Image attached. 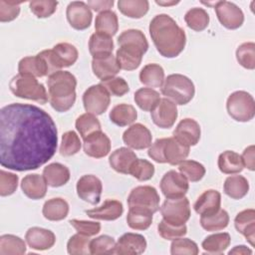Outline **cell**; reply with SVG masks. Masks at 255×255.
I'll list each match as a JSON object with an SVG mask.
<instances>
[{
  "label": "cell",
  "instance_id": "cell-1",
  "mask_svg": "<svg viewBox=\"0 0 255 255\" xmlns=\"http://www.w3.org/2000/svg\"><path fill=\"white\" fill-rule=\"evenodd\" d=\"M58 129L37 106L13 103L0 111V163L16 171L39 168L55 154Z\"/></svg>",
  "mask_w": 255,
  "mask_h": 255
},
{
  "label": "cell",
  "instance_id": "cell-2",
  "mask_svg": "<svg viewBox=\"0 0 255 255\" xmlns=\"http://www.w3.org/2000/svg\"><path fill=\"white\" fill-rule=\"evenodd\" d=\"M148 30L157 52L162 57L175 58L184 50L185 32L169 15L154 16L149 23Z\"/></svg>",
  "mask_w": 255,
  "mask_h": 255
},
{
  "label": "cell",
  "instance_id": "cell-3",
  "mask_svg": "<svg viewBox=\"0 0 255 255\" xmlns=\"http://www.w3.org/2000/svg\"><path fill=\"white\" fill-rule=\"evenodd\" d=\"M48 96L51 107L58 113L69 111L76 102V77L68 71H58L48 77Z\"/></svg>",
  "mask_w": 255,
  "mask_h": 255
},
{
  "label": "cell",
  "instance_id": "cell-4",
  "mask_svg": "<svg viewBox=\"0 0 255 255\" xmlns=\"http://www.w3.org/2000/svg\"><path fill=\"white\" fill-rule=\"evenodd\" d=\"M9 89L14 96L35 101L41 105H44L49 101L46 88L32 75L17 74L10 80Z\"/></svg>",
  "mask_w": 255,
  "mask_h": 255
},
{
  "label": "cell",
  "instance_id": "cell-5",
  "mask_svg": "<svg viewBox=\"0 0 255 255\" xmlns=\"http://www.w3.org/2000/svg\"><path fill=\"white\" fill-rule=\"evenodd\" d=\"M161 94L176 105H186L194 97L195 88L193 82L181 74H171L164 79L161 86Z\"/></svg>",
  "mask_w": 255,
  "mask_h": 255
},
{
  "label": "cell",
  "instance_id": "cell-6",
  "mask_svg": "<svg viewBox=\"0 0 255 255\" xmlns=\"http://www.w3.org/2000/svg\"><path fill=\"white\" fill-rule=\"evenodd\" d=\"M226 110L234 121L247 123L255 116V101L249 93L236 91L228 97Z\"/></svg>",
  "mask_w": 255,
  "mask_h": 255
},
{
  "label": "cell",
  "instance_id": "cell-7",
  "mask_svg": "<svg viewBox=\"0 0 255 255\" xmlns=\"http://www.w3.org/2000/svg\"><path fill=\"white\" fill-rule=\"evenodd\" d=\"M159 210L162 215V219L174 225L185 224L191 215L189 200L185 196L178 198H166Z\"/></svg>",
  "mask_w": 255,
  "mask_h": 255
},
{
  "label": "cell",
  "instance_id": "cell-8",
  "mask_svg": "<svg viewBox=\"0 0 255 255\" xmlns=\"http://www.w3.org/2000/svg\"><path fill=\"white\" fill-rule=\"evenodd\" d=\"M110 103L111 95L101 84L89 87L83 94V105L86 112L95 116L104 114L108 110Z\"/></svg>",
  "mask_w": 255,
  "mask_h": 255
},
{
  "label": "cell",
  "instance_id": "cell-9",
  "mask_svg": "<svg viewBox=\"0 0 255 255\" xmlns=\"http://www.w3.org/2000/svg\"><path fill=\"white\" fill-rule=\"evenodd\" d=\"M159 195L150 185H139L131 189L128 196V207H139L155 213L159 210Z\"/></svg>",
  "mask_w": 255,
  "mask_h": 255
},
{
  "label": "cell",
  "instance_id": "cell-10",
  "mask_svg": "<svg viewBox=\"0 0 255 255\" xmlns=\"http://www.w3.org/2000/svg\"><path fill=\"white\" fill-rule=\"evenodd\" d=\"M218 21L229 30H235L244 22L243 11L234 3L229 1H216L214 6Z\"/></svg>",
  "mask_w": 255,
  "mask_h": 255
},
{
  "label": "cell",
  "instance_id": "cell-11",
  "mask_svg": "<svg viewBox=\"0 0 255 255\" xmlns=\"http://www.w3.org/2000/svg\"><path fill=\"white\" fill-rule=\"evenodd\" d=\"M159 185L162 194L166 198H178L185 196L189 189L187 178L175 170L165 172Z\"/></svg>",
  "mask_w": 255,
  "mask_h": 255
},
{
  "label": "cell",
  "instance_id": "cell-12",
  "mask_svg": "<svg viewBox=\"0 0 255 255\" xmlns=\"http://www.w3.org/2000/svg\"><path fill=\"white\" fill-rule=\"evenodd\" d=\"M78 196L85 202L97 205L101 200L103 184L99 177L93 174H85L79 178L76 185Z\"/></svg>",
  "mask_w": 255,
  "mask_h": 255
},
{
  "label": "cell",
  "instance_id": "cell-13",
  "mask_svg": "<svg viewBox=\"0 0 255 255\" xmlns=\"http://www.w3.org/2000/svg\"><path fill=\"white\" fill-rule=\"evenodd\" d=\"M66 16L69 24L76 30H86L91 26L93 14L87 3L83 1H73L69 3Z\"/></svg>",
  "mask_w": 255,
  "mask_h": 255
},
{
  "label": "cell",
  "instance_id": "cell-14",
  "mask_svg": "<svg viewBox=\"0 0 255 255\" xmlns=\"http://www.w3.org/2000/svg\"><path fill=\"white\" fill-rule=\"evenodd\" d=\"M176 104L167 98L160 99L158 105L151 112V120L160 128H170L177 119Z\"/></svg>",
  "mask_w": 255,
  "mask_h": 255
},
{
  "label": "cell",
  "instance_id": "cell-15",
  "mask_svg": "<svg viewBox=\"0 0 255 255\" xmlns=\"http://www.w3.org/2000/svg\"><path fill=\"white\" fill-rule=\"evenodd\" d=\"M124 142L132 149H144L150 146L152 135L142 124H133L123 133Z\"/></svg>",
  "mask_w": 255,
  "mask_h": 255
},
{
  "label": "cell",
  "instance_id": "cell-16",
  "mask_svg": "<svg viewBox=\"0 0 255 255\" xmlns=\"http://www.w3.org/2000/svg\"><path fill=\"white\" fill-rule=\"evenodd\" d=\"M201 129L199 124L190 118L181 120L173 130V137L188 147L196 145L200 139Z\"/></svg>",
  "mask_w": 255,
  "mask_h": 255
},
{
  "label": "cell",
  "instance_id": "cell-17",
  "mask_svg": "<svg viewBox=\"0 0 255 255\" xmlns=\"http://www.w3.org/2000/svg\"><path fill=\"white\" fill-rule=\"evenodd\" d=\"M146 245V240L143 235L128 232L123 234L116 243L115 254L138 255L145 251Z\"/></svg>",
  "mask_w": 255,
  "mask_h": 255
},
{
  "label": "cell",
  "instance_id": "cell-18",
  "mask_svg": "<svg viewBox=\"0 0 255 255\" xmlns=\"http://www.w3.org/2000/svg\"><path fill=\"white\" fill-rule=\"evenodd\" d=\"M85 153L94 158H102L111 151V140L102 130L96 131L84 139L83 143Z\"/></svg>",
  "mask_w": 255,
  "mask_h": 255
},
{
  "label": "cell",
  "instance_id": "cell-19",
  "mask_svg": "<svg viewBox=\"0 0 255 255\" xmlns=\"http://www.w3.org/2000/svg\"><path fill=\"white\" fill-rule=\"evenodd\" d=\"M144 53L145 52L137 46L125 44L118 49L116 58L121 69L125 71H133L139 67Z\"/></svg>",
  "mask_w": 255,
  "mask_h": 255
},
{
  "label": "cell",
  "instance_id": "cell-20",
  "mask_svg": "<svg viewBox=\"0 0 255 255\" xmlns=\"http://www.w3.org/2000/svg\"><path fill=\"white\" fill-rule=\"evenodd\" d=\"M25 240L30 248L43 251L54 246L56 242V236L49 229L42 227H31L25 234Z\"/></svg>",
  "mask_w": 255,
  "mask_h": 255
},
{
  "label": "cell",
  "instance_id": "cell-21",
  "mask_svg": "<svg viewBox=\"0 0 255 255\" xmlns=\"http://www.w3.org/2000/svg\"><path fill=\"white\" fill-rule=\"evenodd\" d=\"M189 154V147L183 145L178 140L172 137H164L162 144V156L164 163L177 165Z\"/></svg>",
  "mask_w": 255,
  "mask_h": 255
},
{
  "label": "cell",
  "instance_id": "cell-22",
  "mask_svg": "<svg viewBox=\"0 0 255 255\" xmlns=\"http://www.w3.org/2000/svg\"><path fill=\"white\" fill-rule=\"evenodd\" d=\"M86 214L92 219L113 221L120 218L124 212V207L121 201L116 199H107L101 206L88 209Z\"/></svg>",
  "mask_w": 255,
  "mask_h": 255
},
{
  "label": "cell",
  "instance_id": "cell-23",
  "mask_svg": "<svg viewBox=\"0 0 255 255\" xmlns=\"http://www.w3.org/2000/svg\"><path fill=\"white\" fill-rule=\"evenodd\" d=\"M221 205V194L215 189H207L196 199L193 208L199 215H210L217 212Z\"/></svg>",
  "mask_w": 255,
  "mask_h": 255
},
{
  "label": "cell",
  "instance_id": "cell-24",
  "mask_svg": "<svg viewBox=\"0 0 255 255\" xmlns=\"http://www.w3.org/2000/svg\"><path fill=\"white\" fill-rule=\"evenodd\" d=\"M47 182L43 175L32 173L27 174L21 181V189L23 193L34 200L45 197L47 193Z\"/></svg>",
  "mask_w": 255,
  "mask_h": 255
},
{
  "label": "cell",
  "instance_id": "cell-25",
  "mask_svg": "<svg viewBox=\"0 0 255 255\" xmlns=\"http://www.w3.org/2000/svg\"><path fill=\"white\" fill-rule=\"evenodd\" d=\"M234 226L241 233L251 246H254L255 241V210L253 208L240 211L235 219Z\"/></svg>",
  "mask_w": 255,
  "mask_h": 255
},
{
  "label": "cell",
  "instance_id": "cell-26",
  "mask_svg": "<svg viewBox=\"0 0 255 255\" xmlns=\"http://www.w3.org/2000/svg\"><path fill=\"white\" fill-rule=\"evenodd\" d=\"M136 158V154L130 148L120 147L112 152L109 157V163L115 171L129 174V169Z\"/></svg>",
  "mask_w": 255,
  "mask_h": 255
},
{
  "label": "cell",
  "instance_id": "cell-27",
  "mask_svg": "<svg viewBox=\"0 0 255 255\" xmlns=\"http://www.w3.org/2000/svg\"><path fill=\"white\" fill-rule=\"evenodd\" d=\"M92 70L94 75L101 81L115 77L121 70L116 56L113 54L99 59H93Z\"/></svg>",
  "mask_w": 255,
  "mask_h": 255
},
{
  "label": "cell",
  "instance_id": "cell-28",
  "mask_svg": "<svg viewBox=\"0 0 255 255\" xmlns=\"http://www.w3.org/2000/svg\"><path fill=\"white\" fill-rule=\"evenodd\" d=\"M18 72L19 74H28L36 78L49 76L48 66L39 54L21 59L18 63Z\"/></svg>",
  "mask_w": 255,
  "mask_h": 255
},
{
  "label": "cell",
  "instance_id": "cell-29",
  "mask_svg": "<svg viewBox=\"0 0 255 255\" xmlns=\"http://www.w3.org/2000/svg\"><path fill=\"white\" fill-rule=\"evenodd\" d=\"M43 176L49 186L60 187L70 180L71 174L66 165L59 162H53L44 167Z\"/></svg>",
  "mask_w": 255,
  "mask_h": 255
},
{
  "label": "cell",
  "instance_id": "cell-30",
  "mask_svg": "<svg viewBox=\"0 0 255 255\" xmlns=\"http://www.w3.org/2000/svg\"><path fill=\"white\" fill-rule=\"evenodd\" d=\"M89 51L93 56V59L104 58L112 55L114 51V42L112 37L98 32L92 34L89 40Z\"/></svg>",
  "mask_w": 255,
  "mask_h": 255
},
{
  "label": "cell",
  "instance_id": "cell-31",
  "mask_svg": "<svg viewBox=\"0 0 255 255\" xmlns=\"http://www.w3.org/2000/svg\"><path fill=\"white\" fill-rule=\"evenodd\" d=\"M42 213L43 216L50 221H60L68 216L69 204L64 198H51L44 203Z\"/></svg>",
  "mask_w": 255,
  "mask_h": 255
},
{
  "label": "cell",
  "instance_id": "cell-32",
  "mask_svg": "<svg viewBox=\"0 0 255 255\" xmlns=\"http://www.w3.org/2000/svg\"><path fill=\"white\" fill-rule=\"evenodd\" d=\"M110 120L118 127H127L133 124L137 118L135 108L128 104H120L115 106L110 112Z\"/></svg>",
  "mask_w": 255,
  "mask_h": 255
},
{
  "label": "cell",
  "instance_id": "cell-33",
  "mask_svg": "<svg viewBox=\"0 0 255 255\" xmlns=\"http://www.w3.org/2000/svg\"><path fill=\"white\" fill-rule=\"evenodd\" d=\"M217 165L219 170L225 174H236L244 168L241 155L233 150H225L220 153Z\"/></svg>",
  "mask_w": 255,
  "mask_h": 255
},
{
  "label": "cell",
  "instance_id": "cell-34",
  "mask_svg": "<svg viewBox=\"0 0 255 255\" xmlns=\"http://www.w3.org/2000/svg\"><path fill=\"white\" fill-rule=\"evenodd\" d=\"M139 81L150 88H161L164 82V70L158 64H147L139 72Z\"/></svg>",
  "mask_w": 255,
  "mask_h": 255
},
{
  "label": "cell",
  "instance_id": "cell-35",
  "mask_svg": "<svg viewBox=\"0 0 255 255\" xmlns=\"http://www.w3.org/2000/svg\"><path fill=\"white\" fill-rule=\"evenodd\" d=\"M223 190L230 198L241 199L249 191V182L242 175H230L224 181Z\"/></svg>",
  "mask_w": 255,
  "mask_h": 255
},
{
  "label": "cell",
  "instance_id": "cell-36",
  "mask_svg": "<svg viewBox=\"0 0 255 255\" xmlns=\"http://www.w3.org/2000/svg\"><path fill=\"white\" fill-rule=\"evenodd\" d=\"M153 213L145 208L129 207L127 215L128 225L134 230H145L152 223Z\"/></svg>",
  "mask_w": 255,
  "mask_h": 255
},
{
  "label": "cell",
  "instance_id": "cell-37",
  "mask_svg": "<svg viewBox=\"0 0 255 255\" xmlns=\"http://www.w3.org/2000/svg\"><path fill=\"white\" fill-rule=\"evenodd\" d=\"M95 29L98 33L113 37L119 29V20L117 14L112 10L103 11L98 14L95 20Z\"/></svg>",
  "mask_w": 255,
  "mask_h": 255
},
{
  "label": "cell",
  "instance_id": "cell-38",
  "mask_svg": "<svg viewBox=\"0 0 255 255\" xmlns=\"http://www.w3.org/2000/svg\"><path fill=\"white\" fill-rule=\"evenodd\" d=\"M118 9L128 18L139 19L147 13L149 3L146 0H119Z\"/></svg>",
  "mask_w": 255,
  "mask_h": 255
},
{
  "label": "cell",
  "instance_id": "cell-39",
  "mask_svg": "<svg viewBox=\"0 0 255 255\" xmlns=\"http://www.w3.org/2000/svg\"><path fill=\"white\" fill-rule=\"evenodd\" d=\"M230 235L227 232L215 233L207 236L201 243L203 250L210 254H221L230 245Z\"/></svg>",
  "mask_w": 255,
  "mask_h": 255
},
{
  "label": "cell",
  "instance_id": "cell-40",
  "mask_svg": "<svg viewBox=\"0 0 255 255\" xmlns=\"http://www.w3.org/2000/svg\"><path fill=\"white\" fill-rule=\"evenodd\" d=\"M133 100L144 112H152L160 101L159 93L151 88H140L134 93Z\"/></svg>",
  "mask_w": 255,
  "mask_h": 255
},
{
  "label": "cell",
  "instance_id": "cell-41",
  "mask_svg": "<svg viewBox=\"0 0 255 255\" xmlns=\"http://www.w3.org/2000/svg\"><path fill=\"white\" fill-rule=\"evenodd\" d=\"M229 223V214L225 209H219L210 215H201L200 225L206 231H219L227 227Z\"/></svg>",
  "mask_w": 255,
  "mask_h": 255
},
{
  "label": "cell",
  "instance_id": "cell-42",
  "mask_svg": "<svg viewBox=\"0 0 255 255\" xmlns=\"http://www.w3.org/2000/svg\"><path fill=\"white\" fill-rule=\"evenodd\" d=\"M26 253V243L19 236L4 234L0 236L1 255H22Z\"/></svg>",
  "mask_w": 255,
  "mask_h": 255
},
{
  "label": "cell",
  "instance_id": "cell-43",
  "mask_svg": "<svg viewBox=\"0 0 255 255\" xmlns=\"http://www.w3.org/2000/svg\"><path fill=\"white\" fill-rule=\"evenodd\" d=\"M56 55V58L62 68L73 66L79 57L77 48L70 43H59L52 49Z\"/></svg>",
  "mask_w": 255,
  "mask_h": 255
},
{
  "label": "cell",
  "instance_id": "cell-44",
  "mask_svg": "<svg viewBox=\"0 0 255 255\" xmlns=\"http://www.w3.org/2000/svg\"><path fill=\"white\" fill-rule=\"evenodd\" d=\"M184 21L191 30L201 32L205 30L209 24V15L203 8L194 7L185 13Z\"/></svg>",
  "mask_w": 255,
  "mask_h": 255
},
{
  "label": "cell",
  "instance_id": "cell-45",
  "mask_svg": "<svg viewBox=\"0 0 255 255\" xmlns=\"http://www.w3.org/2000/svg\"><path fill=\"white\" fill-rule=\"evenodd\" d=\"M75 126L83 139L96 131L102 130L100 121L96 118L95 115L90 113H86L78 117Z\"/></svg>",
  "mask_w": 255,
  "mask_h": 255
},
{
  "label": "cell",
  "instance_id": "cell-46",
  "mask_svg": "<svg viewBox=\"0 0 255 255\" xmlns=\"http://www.w3.org/2000/svg\"><path fill=\"white\" fill-rule=\"evenodd\" d=\"M178 169L181 174H183L187 180L191 182L199 181L205 175V167L198 161L192 159H184L178 164Z\"/></svg>",
  "mask_w": 255,
  "mask_h": 255
},
{
  "label": "cell",
  "instance_id": "cell-47",
  "mask_svg": "<svg viewBox=\"0 0 255 255\" xmlns=\"http://www.w3.org/2000/svg\"><path fill=\"white\" fill-rule=\"evenodd\" d=\"M118 44L120 46L125 44H130L139 47L143 52H146L148 49V43L144 34L137 29H128L118 37Z\"/></svg>",
  "mask_w": 255,
  "mask_h": 255
},
{
  "label": "cell",
  "instance_id": "cell-48",
  "mask_svg": "<svg viewBox=\"0 0 255 255\" xmlns=\"http://www.w3.org/2000/svg\"><path fill=\"white\" fill-rule=\"evenodd\" d=\"M237 62L247 70L255 68V44L253 42H245L236 50Z\"/></svg>",
  "mask_w": 255,
  "mask_h": 255
},
{
  "label": "cell",
  "instance_id": "cell-49",
  "mask_svg": "<svg viewBox=\"0 0 255 255\" xmlns=\"http://www.w3.org/2000/svg\"><path fill=\"white\" fill-rule=\"evenodd\" d=\"M82 142L79 135L74 130H68L62 135L60 153L64 156H71L80 151Z\"/></svg>",
  "mask_w": 255,
  "mask_h": 255
},
{
  "label": "cell",
  "instance_id": "cell-50",
  "mask_svg": "<svg viewBox=\"0 0 255 255\" xmlns=\"http://www.w3.org/2000/svg\"><path fill=\"white\" fill-rule=\"evenodd\" d=\"M129 174L139 181L149 180L154 174V165L146 159L136 158L129 169Z\"/></svg>",
  "mask_w": 255,
  "mask_h": 255
},
{
  "label": "cell",
  "instance_id": "cell-51",
  "mask_svg": "<svg viewBox=\"0 0 255 255\" xmlns=\"http://www.w3.org/2000/svg\"><path fill=\"white\" fill-rule=\"evenodd\" d=\"M116 241L109 235H101L90 242V254H115Z\"/></svg>",
  "mask_w": 255,
  "mask_h": 255
},
{
  "label": "cell",
  "instance_id": "cell-52",
  "mask_svg": "<svg viewBox=\"0 0 255 255\" xmlns=\"http://www.w3.org/2000/svg\"><path fill=\"white\" fill-rule=\"evenodd\" d=\"M90 239L88 236L80 233L70 237L67 243V251L71 255H87L90 254Z\"/></svg>",
  "mask_w": 255,
  "mask_h": 255
},
{
  "label": "cell",
  "instance_id": "cell-53",
  "mask_svg": "<svg viewBox=\"0 0 255 255\" xmlns=\"http://www.w3.org/2000/svg\"><path fill=\"white\" fill-rule=\"evenodd\" d=\"M199 252L197 244L189 238L173 239L170 245V253L172 255H197Z\"/></svg>",
  "mask_w": 255,
  "mask_h": 255
},
{
  "label": "cell",
  "instance_id": "cell-54",
  "mask_svg": "<svg viewBox=\"0 0 255 255\" xmlns=\"http://www.w3.org/2000/svg\"><path fill=\"white\" fill-rule=\"evenodd\" d=\"M157 231L159 236L162 237L163 239L173 240L184 236L187 233V227L185 224L174 225L162 219L157 225Z\"/></svg>",
  "mask_w": 255,
  "mask_h": 255
},
{
  "label": "cell",
  "instance_id": "cell-55",
  "mask_svg": "<svg viewBox=\"0 0 255 255\" xmlns=\"http://www.w3.org/2000/svg\"><path fill=\"white\" fill-rule=\"evenodd\" d=\"M58 6V1L53 0H36L29 3V8L31 12L37 18H48L52 16Z\"/></svg>",
  "mask_w": 255,
  "mask_h": 255
},
{
  "label": "cell",
  "instance_id": "cell-56",
  "mask_svg": "<svg viewBox=\"0 0 255 255\" xmlns=\"http://www.w3.org/2000/svg\"><path fill=\"white\" fill-rule=\"evenodd\" d=\"M101 85L106 88L110 95L115 97H123L129 91L128 84L124 78L121 77H113L108 80L101 81Z\"/></svg>",
  "mask_w": 255,
  "mask_h": 255
},
{
  "label": "cell",
  "instance_id": "cell-57",
  "mask_svg": "<svg viewBox=\"0 0 255 255\" xmlns=\"http://www.w3.org/2000/svg\"><path fill=\"white\" fill-rule=\"evenodd\" d=\"M18 180H19V177L15 173L1 169L0 170V195L9 196L13 194L17 189Z\"/></svg>",
  "mask_w": 255,
  "mask_h": 255
},
{
  "label": "cell",
  "instance_id": "cell-58",
  "mask_svg": "<svg viewBox=\"0 0 255 255\" xmlns=\"http://www.w3.org/2000/svg\"><path fill=\"white\" fill-rule=\"evenodd\" d=\"M69 223L76 229V231L85 236H94L101 231V224L97 221L71 219Z\"/></svg>",
  "mask_w": 255,
  "mask_h": 255
},
{
  "label": "cell",
  "instance_id": "cell-59",
  "mask_svg": "<svg viewBox=\"0 0 255 255\" xmlns=\"http://www.w3.org/2000/svg\"><path fill=\"white\" fill-rule=\"evenodd\" d=\"M20 14V3L0 1V21L11 22L15 20Z\"/></svg>",
  "mask_w": 255,
  "mask_h": 255
},
{
  "label": "cell",
  "instance_id": "cell-60",
  "mask_svg": "<svg viewBox=\"0 0 255 255\" xmlns=\"http://www.w3.org/2000/svg\"><path fill=\"white\" fill-rule=\"evenodd\" d=\"M163 141H164V137L157 138L152 144H150L148 151H147L148 156L157 163H164L163 156H162Z\"/></svg>",
  "mask_w": 255,
  "mask_h": 255
},
{
  "label": "cell",
  "instance_id": "cell-61",
  "mask_svg": "<svg viewBox=\"0 0 255 255\" xmlns=\"http://www.w3.org/2000/svg\"><path fill=\"white\" fill-rule=\"evenodd\" d=\"M254 153H255V147L253 144L247 146L242 154H241V158L243 161V165L245 167H247L249 170L253 171L255 169V159H254Z\"/></svg>",
  "mask_w": 255,
  "mask_h": 255
},
{
  "label": "cell",
  "instance_id": "cell-62",
  "mask_svg": "<svg viewBox=\"0 0 255 255\" xmlns=\"http://www.w3.org/2000/svg\"><path fill=\"white\" fill-rule=\"evenodd\" d=\"M87 5L96 12H103L110 10L114 5V0H90L87 2Z\"/></svg>",
  "mask_w": 255,
  "mask_h": 255
},
{
  "label": "cell",
  "instance_id": "cell-63",
  "mask_svg": "<svg viewBox=\"0 0 255 255\" xmlns=\"http://www.w3.org/2000/svg\"><path fill=\"white\" fill-rule=\"evenodd\" d=\"M228 254H239V255H245V254H252V250L247 248L245 245H238L235 246L233 249H231Z\"/></svg>",
  "mask_w": 255,
  "mask_h": 255
},
{
  "label": "cell",
  "instance_id": "cell-64",
  "mask_svg": "<svg viewBox=\"0 0 255 255\" xmlns=\"http://www.w3.org/2000/svg\"><path fill=\"white\" fill-rule=\"evenodd\" d=\"M155 3L159 6H164V7H167V6H173V5H176L179 3V1H161V0H155Z\"/></svg>",
  "mask_w": 255,
  "mask_h": 255
}]
</instances>
